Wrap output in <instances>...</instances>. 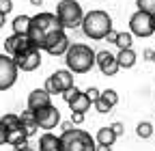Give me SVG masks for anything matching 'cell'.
Here are the masks:
<instances>
[{"label": "cell", "instance_id": "6da1fadb", "mask_svg": "<svg viewBox=\"0 0 155 151\" xmlns=\"http://www.w3.org/2000/svg\"><path fill=\"white\" fill-rule=\"evenodd\" d=\"M95 50L86 43H73L69 45V50L65 52V63H67V71L71 73H86L95 67Z\"/></svg>", "mask_w": 155, "mask_h": 151}, {"label": "cell", "instance_id": "7a4b0ae2", "mask_svg": "<svg viewBox=\"0 0 155 151\" xmlns=\"http://www.w3.org/2000/svg\"><path fill=\"white\" fill-rule=\"evenodd\" d=\"M54 30H61V24H58L56 15L54 13H37V15L30 17V28H28L26 37L30 39V43L37 50H41L43 39L50 32H54Z\"/></svg>", "mask_w": 155, "mask_h": 151}, {"label": "cell", "instance_id": "3957f363", "mask_svg": "<svg viewBox=\"0 0 155 151\" xmlns=\"http://www.w3.org/2000/svg\"><path fill=\"white\" fill-rule=\"evenodd\" d=\"M80 26H82V32L88 39L99 41V39H106V35L112 30V17L101 9H95V11L84 13Z\"/></svg>", "mask_w": 155, "mask_h": 151}, {"label": "cell", "instance_id": "277c9868", "mask_svg": "<svg viewBox=\"0 0 155 151\" xmlns=\"http://www.w3.org/2000/svg\"><path fill=\"white\" fill-rule=\"evenodd\" d=\"M58 140H61L58 151H95V147H97L95 138L88 134V132L80 129V127L63 132V134L58 136Z\"/></svg>", "mask_w": 155, "mask_h": 151}, {"label": "cell", "instance_id": "5b68a950", "mask_svg": "<svg viewBox=\"0 0 155 151\" xmlns=\"http://www.w3.org/2000/svg\"><path fill=\"white\" fill-rule=\"evenodd\" d=\"M56 20L61 24V28H78L82 24V17H84V11L80 7L78 0H61L56 7Z\"/></svg>", "mask_w": 155, "mask_h": 151}, {"label": "cell", "instance_id": "8992f818", "mask_svg": "<svg viewBox=\"0 0 155 151\" xmlns=\"http://www.w3.org/2000/svg\"><path fill=\"white\" fill-rule=\"evenodd\" d=\"M69 37H67V32L61 28V30H54V32H50L45 39H43V45H41V50H45L48 54H52V56H61V54H65L67 50H69Z\"/></svg>", "mask_w": 155, "mask_h": 151}, {"label": "cell", "instance_id": "52a82bcc", "mask_svg": "<svg viewBox=\"0 0 155 151\" xmlns=\"http://www.w3.org/2000/svg\"><path fill=\"white\" fill-rule=\"evenodd\" d=\"M32 119H35V123L41 127V129L52 132L58 123H61V110H58L54 104H50V106H45V108L35 110V112H32Z\"/></svg>", "mask_w": 155, "mask_h": 151}, {"label": "cell", "instance_id": "ba28073f", "mask_svg": "<svg viewBox=\"0 0 155 151\" xmlns=\"http://www.w3.org/2000/svg\"><path fill=\"white\" fill-rule=\"evenodd\" d=\"M129 32L136 35V37H151L155 32L153 28V17L142 13V11H136L131 17H129Z\"/></svg>", "mask_w": 155, "mask_h": 151}, {"label": "cell", "instance_id": "9c48e42d", "mask_svg": "<svg viewBox=\"0 0 155 151\" xmlns=\"http://www.w3.org/2000/svg\"><path fill=\"white\" fill-rule=\"evenodd\" d=\"M17 67L11 56L0 54V91H7L17 82Z\"/></svg>", "mask_w": 155, "mask_h": 151}, {"label": "cell", "instance_id": "30bf717a", "mask_svg": "<svg viewBox=\"0 0 155 151\" xmlns=\"http://www.w3.org/2000/svg\"><path fill=\"white\" fill-rule=\"evenodd\" d=\"M35 45L30 43V39L26 35H11V37L5 39V52H7V56H11V59H15V56L24 54V52H28Z\"/></svg>", "mask_w": 155, "mask_h": 151}, {"label": "cell", "instance_id": "8fae6325", "mask_svg": "<svg viewBox=\"0 0 155 151\" xmlns=\"http://www.w3.org/2000/svg\"><path fill=\"white\" fill-rule=\"evenodd\" d=\"M13 63H15L17 69H22V71H35V69H39V65H41V52H39L37 48H32V50H28L24 54L15 56Z\"/></svg>", "mask_w": 155, "mask_h": 151}, {"label": "cell", "instance_id": "7c38bea8", "mask_svg": "<svg viewBox=\"0 0 155 151\" xmlns=\"http://www.w3.org/2000/svg\"><path fill=\"white\" fill-rule=\"evenodd\" d=\"M95 65L99 67V71L104 76H116V71H119V65H116V56L108 50H101L95 54Z\"/></svg>", "mask_w": 155, "mask_h": 151}, {"label": "cell", "instance_id": "4fadbf2b", "mask_svg": "<svg viewBox=\"0 0 155 151\" xmlns=\"http://www.w3.org/2000/svg\"><path fill=\"white\" fill-rule=\"evenodd\" d=\"M50 104H52V97L48 95L43 89H35L30 95H28V110H30V112H35V110H39V108H45V106H50Z\"/></svg>", "mask_w": 155, "mask_h": 151}, {"label": "cell", "instance_id": "5bb4252c", "mask_svg": "<svg viewBox=\"0 0 155 151\" xmlns=\"http://www.w3.org/2000/svg\"><path fill=\"white\" fill-rule=\"evenodd\" d=\"M19 121H22V127H19V132H22V134H24L26 138L35 136L37 132H39V125L35 123V119H32V112H30V110L22 112V117H19Z\"/></svg>", "mask_w": 155, "mask_h": 151}, {"label": "cell", "instance_id": "9a60e30c", "mask_svg": "<svg viewBox=\"0 0 155 151\" xmlns=\"http://www.w3.org/2000/svg\"><path fill=\"white\" fill-rule=\"evenodd\" d=\"M116 65H119V69H129L136 65V52L129 48V50H119V54H116Z\"/></svg>", "mask_w": 155, "mask_h": 151}, {"label": "cell", "instance_id": "2e32d148", "mask_svg": "<svg viewBox=\"0 0 155 151\" xmlns=\"http://www.w3.org/2000/svg\"><path fill=\"white\" fill-rule=\"evenodd\" d=\"M61 147V140L58 136H54L52 132H45V134L39 138V151H58Z\"/></svg>", "mask_w": 155, "mask_h": 151}, {"label": "cell", "instance_id": "e0dca14e", "mask_svg": "<svg viewBox=\"0 0 155 151\" xmlns=\"http://www.w3.org/2000/svg\"><path fill=\"white\" fill-rule=\"evenodd\" d=\"M7 145H11L15 151H22V149H26L28 147V138L22 134V132H9V136H7Z\"/></svg>", "mask_w": 155, "mask_h": 151}, {"label": "cell", "instance_id": "ac0fdd59", "mask_svg": "<svg viewBox=\"0 0 155 151\" xmlns=\"http://www.w3.org/2000/svg\"><path fill=\"white\" fill-rule=\"evenodd\" d=\"M54 78H56V82H58V84H61L63 93H65V91H69L71 86H75V84H73V73H71V71H67V69H58V71H54Z\"/></svg>", "mask_w": 155, "mask_h": 151}, {"label": "cell", "instance_id": "d6986e66", "mask_svg": "<svg viewBox=\"0 0 155 151\" xmlns=\"http://www.w3.org/2000/svg\"><path fill=\"white\" fill-rule=\"evenodd\" d=\"M114 140H116V136H114V132H112L110 127H99V132L95 134V143H97V145L112 147V145H114Z\"/></svg>", "mask_w": 155, "mask_h": 151}, {"label": "cell", "instance_id": "ffe728a7", "mask_svg": "<svg viewBox=\"0 0 155 151\" xmlns=\"http://www.w3.org/2000/svg\"><path fill=\"white\" fill-rule=\"evenodd\" d=\"M97 102H99V104H104L106 108H114L116 104H119V93H116L114 89H106V91H101L99 93V99H97Z\"/></svg>", "mask_w": 155, "mask_h": 151}, {"label": "cell", "instance_id": "44dd1931", "mask_svg": "<svg viewBox=\"0 0 155 151\" xmlns=\"http://www.w3.org/2000/svg\"><path fill=\"white\" fill-rule=\"evenodd\" d=\"M69 108H71V112H80V115H84L86 110H91V102H88V97L84 95V93H80L75 99L69 102Z\"/></svg>", "mask_w": 155, "mask_h": 151}, {"label": "cell", "instance_id": "7402d4cb", "mask_svg": "<svg viewBox=\"0 0 155 151\" xmlns=\"http://www.w3.org/2000/svg\"><path fill=\"white\" fill-rule=\"evenodd\" d=\"M11 26H13V35H28V28H30V15H17Z\"/></svg>", "mask_w": 155, "mask_h": 151}, {"label": "cell", "instance_id": "603a6c76", "mask_svg": "<svg viewBox=\"0 0 155 151\" xmlns=\"http://www.w3.org/2000/svg\"><path fill=\"white\" fill-rule=\"evenodd\" d=\"M0 123H2V125L7 127V132H17L19 127H22V121H19V115H13V112L5 115L2 119H0Z\"/></svg>", "mask_w": 155, "mask_h": 151}, {"label": "cell", "instance_id": "cb8c5ba5", "mask_svg": "<svg viewBox=\"0 0 155 151\" xmlns=\"http://www.w3.org/2000/svg\"><path fill=\"white\" fill-rule=\"evenodd\" d=\"M131 43H134V35L127 30V32H119L116 35V41H114V45L119 48V50H129L131 48Z\"/></svg>", "mask_w": 155, "mask_h": 151}, {"label": "cell", "instance_id": "d4e9b609", "mask_svg": "<svg viewBox=\"0 0 155 151\" xmlns=\"http://www.w3.org/2000/svg\"><path fill=\"white\" fill-rule=\"evenodd\" d=\"M43 91L48 93L50 97H52V95H63V89H61V84L56 82L54 73H52V76H48V80H45V86H43Z\"/></svg>", "mask_w": 155, "mask_h": 151}, {"label": "cell", "instance_id": "484cf974", "mask_svg": "<svg viewBox=\"0 0 155 151\" xmlns=\"http://www.w3.org/2000/svg\"><path fill=\"white\" fill-rule=\"evenodd\" d=\"M136 134H138L140 138H151L155 134V127L149 121H142V123H138V127H136Z\"/></svg>", "mask_w": 155, "mask_h": 151}, {"label": "cell", "instance_id": "4316f807", "mask_svg": "<svg viewBox=\"0 0 155 151\" xmlns=\"http://www.w3.org/2000/svg\"><path fill=\"white\" fill-rule=\"evenodd\" d=\"M136 5H138V11L147 13V15H155V0H136Z\"/></svg>", "mask_w": 155, "mask_h": 151}, {"label": "cell", "instance_id": "83f0119b", "mask_svg": "<svg viewBox=\"0 0 155 151\" xmlns=\"http://www.w3.org/2000/svg\"><path fill=\"white\" fill-rule=\"evenodd\" d=\"M99 93H101L99 89H95V86H88V89L84 91V95L88 97V102H91V104H95L97 99H99Z\"/></svg>", "mask_w": 155, "mask_h": 151}, {"label": "cell", "instance_id": "f1b7e54d", "mask_svg": "<svg viewBox=\"0 0 155 151\" xmlns=\"http://www.w3.org/2000/svg\"><path fill=\"white\" fill-rule=\"evenodd\" d=\"M80 93H82V91H80V89H78V86H71L69 91H65V93H63V99H65V102L69 104L71 99H75L78 95H80Z\"/></svg>", "mask_w": 155, "mask_h": 151}, {"label": "cell", "instance_id": "f546056e", "mask_svg": "<svg viewBox=\"0 0 155 151\" xmlns=\"http://www.w3.org/2000/svg\"><path fill=\"white\" fill-rule=\"evenodd\" d=\"M11 11H13V0H0V13L9 15Z\"/></svg>", "mask_w": 155, "mask_h": 151}, {"label": "cell", "instance_id": "4dcf8cb0", "mask_svg": "<svg viewBox=\"0 0 155 151\" xmlns=\"http://www.w3.org/2000/svg\"><path fill=\"white\" fill-rule=\"evenodd\" d=\"M110 129L114 132V136H121L125 127H123V123H119V121H116V123H112V125H110Z\"/></svg>", "mask_w": 155, "mask_h": 151}, {"label": "cell", "instance_id": "1f68e13d", "mask_svg": "<svg viewBox=\"0 0 155 151\" xmlns=\"http://www.w3.org/2000/svg\"><path fill=\"white\" fill-rule=\"evenodd\" d=\"M84 121V115H80V112H71V123L73 125H80Z\"/></svg>", "mask_w": 155, "mask_h": 151}, {"label": "cell", "instance_id": "d6a6232c", "mask_svg": "<svg viewBox=\"0 0 155 151\" xmlns=\"http://www.w3.org/2000/svg\"><path fill=\"white\" fill-rule=\"evenodd\" d=\"M7 136H9V132H7V127L0 123V145H7Z\"/></svg>", "mask_w": 155, "mask_h": 151}, {"label": "cell", "instance_id": "836d02e7", "mask_svg": "<svg viewBox=\"0 0 155 151\" xmlns=\"http://www.w3.org/2000/svg\"><path fill=\"white\" fill-rule=\"evenodd\" d=\"M116 35H119V32H116V30H114V28H112V30H110V32H108V35H106V39H108V41H110V43H114V41H116Z\"/></svg>", "mask_w": 155, "mask_h": 151}, {"label": "cell", "instance_id": "e575fe53", "mask_svg": "<svg viewBox=\"0 0 155 151\" xmlns=\"http://www.w3.org/2000/svg\"><path fill=\"white\" fill-rule=\"evenodd\" d=\"M61 127H63V132H69V129H73V123L71 121H65V123H61Z\"/></svg>", "mask_w": 155, "mask_h": 151}, {"label": "cell", "instance_id": "d590c367", "mask_svg": "<svg viewBox=\"0 0 155 151\" xmlns=\"http://www.w3.org/2000/svg\"><path fill=\"white\" fill-rule=\"evenodd\" d=\"M142 56H144L147 61H153V50H151V48H149V50H144V52H142Z\"/></svg>", "mask_w": 155, "mask_h": 151}, {"label": "cell", "instance_id": "8d00e7d4", "mask_svg": "<svg viewBox=\"0 0 155 151\" xmlns=\"http://www.w3.org/2000/svg\"><path fill=\"white\" fill-rule=\"evenodd\" d=\"M95 151H112V147H104V145H97Z\"/></svg>", "mask_w": 155, "mask_h": 151}, {"label": "cell", "instance_id": "74e56055", "mask_svg": "<svg viewBox=\"0 0 155 151\" xmlns=\"http://www.w3.org/2000/svg\"><path fill=\"white\" fill-rule=\"evenodd\" d=\"M7 24V15H2V13H0V28H2Z\"/></svg>", "mask_w": 155, "mask_h": 151}, {"label": "cell", "instance_id": "f35d334b", "mask_svg": "<svg viewBox=\"0 0 155 151\" xmlns=\"http://www.w3.org/2000/svg\"><path fill=\"white\" fill-rule=\"evenodd\" d=\"M30 5H35V7H41V5H43V0H30Z\"/></svg>", "mask_w": 155, "mask_h": 151}, {"label": "cell", "instance_id": "ab89813d", "mask_svg": "<svg viewBox=\"0 0 155 151\" xmlns=\"http://www.w3.org/2000/svg\"><path fill=\"white\" fill-rule=\"evenodd\" d=\"M22 151H32V149H30V147H26V149H22Z\"/></svg>", "mask_w": 155, "mask_h": 151}, {"label": "cell", "instance_id": "60d3db41", "mask_svg": "<svg viewBox=\"0 0 155 151\" xmlns=\"http://www.w3.org/2000/svg\"><path fill=\"white\" fill-rule=\"evenodd\" d=\"M153 63H155V50H153Z\"/></svg>", "mask_w": 155, "mask_h": 151}, {"label": "cell", "instance_id": "b9f144b4", "mask_svg": "<svg viewBox=\"0 0 155 151\" xmlns=\"http://www.w3.org/2000/svg\"><path fill=\"white\" fill-rule=\"evenodd\" d=\"M153 28H155V15H153Z\"/></svg>", "mask_w": 155, "mask_h": 151}]
</instances>
